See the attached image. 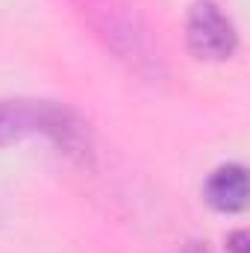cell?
I'll return each mask as SVG.
<instances>
[{"instance_id": "1", "label": "cell", "mask_w": 250, "mask_h": 253, "mask_svg": "<svg viewBox=\"0 0 250 253\" xmlns=\"http://www.w3.org/2000/svg\"><path fill=\"white\" fill-rule=\"evenodd\" d=\"M36 132L50 138L65 156L77 162H85L91 156L88 126L68 106L53 100H24V97L0 100V147L15 144Z\"/></svg>"}, {"instance_id": "2", "label": "cell", "mask_w": 250, "mask_h": 253, "mask_svg": "<svg viewBox=\"0 0 250 253\" xmlns=\"http://www.w3.org/2000/svg\"><path fill=\"white\" fill-rule=\"evenodd\" d=\"M83 21L94 30V36L106 44V50L115 53L118 62L141 77H159L162 59L153 47L147 27L129 6V0H71Z\"/></svg>"}, {"instance_id": "3", "label": "cell", "mask_w": 250, "mask_h": 253, "mask_svg": "<svg viewBox=\"0 0 250 253\" xmlns=\"http://www.w3.org/2000/svg\"><path fill=\"white\" fill-rule=\"evenodd\" d=\"M186 44L194 59L203 62H224L239 47V33L230 15L212 0L191 3L186 15Z\"/></svg>"}, {"instance_id": "4", "label": "cell", "mask_w": 250, "mask_h": 253, "mask_svg": "<svg viewBox=\"0 0 250 253\" xmlns=\"http://www.w3.org/2000/svg\"><path fill=\"white\" fill-rule=\"evenodd\" d=\"M248 194H250V183H248V168L239 162H227L221 168H215L203 186V197L212 209L218 212H242L248 206Z\"/></svg>"}, {"instance_id": "5", "label": "cell", "mask_w": 250, "mask_h": 253, "mask_svg": "<svg viewBox=\"0 0 250 253\" xmlns=\"http://www.w3.org/2000/svg\"><path fill=\"white\" fill-rule=\"evenodd\" d=\"M227 253H250L248 230H233V233L227 236Z\"/></svg>"}, {"instance_id": "6", "label": "cell", "mask_w": 250, "mask_h": 253, "mask_svg": "<svg viewBox=\"0 0 250 253\" xmlns=\"http://www.w3.org/2000/svg\"><path fill=\"white\" fill-rule=\"evenodd\" d=\"M180 253H215L206 242H186L183 248H180Z\"/></svg>"}]
</instances>
